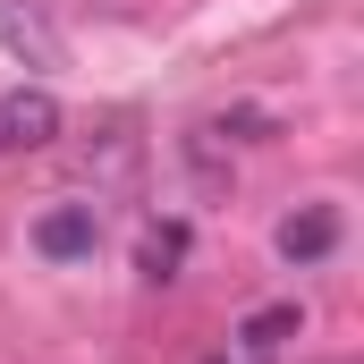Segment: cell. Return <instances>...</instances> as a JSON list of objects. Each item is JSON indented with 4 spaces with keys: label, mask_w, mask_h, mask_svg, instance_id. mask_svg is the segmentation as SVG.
<instances>
[{
    "label": "cell",
    "mask_w": 364,
    "mask_h": 364,
    "mask_svg": "<svg viewBox=\"0 0 364 364\" xmlns=\"http://www.w3.org/2000/svg\"><path fill=\"white\" fill-rule=\"evenodd\" d=\"M51 136H60V102L51 93H34V85L0 93V153H43Z\"/></svg>",
    "instance_id": "cell-1"
},
{
    "label": "cell",
    "mask_w": 364,
    "mask_h": 364,
    "mask_svg": "<svg viewBox=\"0 0 364 364\" xmlns=\"http://www.w3.org/2000/svg\"><path fill=\"white\" fill-rule=\"evenodd\" d=\"M296 331H305V305H263V314H246V322H237L246 356H279V348H288Z\"/></svg>",
    "instance_id": "cell-4"
},
{
    "label": "cell",
    "mask_w": 364,
    "mask_h": 364,
    "mask_svg": "<svg viewBox=\"0 0 364 364\" xmlns=\"http://www.w3.org/2000/svg\"><path fill=\"white\" fill-rule=\"evenodd\" d=\"M34 246H43L51 263H85L93 246H102V220H93V203H51V212L34 220Z\"/></svg>",
    "instance_id": "cell-2"
},
{
    "label": "cell",
    "mask_w": 364,
    "mask_h": 364,
    "mask_svg": "<svg viewBox=\"0 0 364 364\" xmlns=\"http://www.w3.org/2000/svg\"><path fill=\"white\" fill-rule=\"evenodd\" d=\"M178 263H186V220H153V229H144L136 272L153 279V288H170V279H178Z\"/></svg>",
    "instance_id": "cell-5"
},
{
    "label": "cell",
    "mask_w": 364,
    "mask_h": 364,
    "mask_svg": "<svg viewBox=\"0 0 364 364\" xmlns=\"http://www.w3.org/2000/svg\"><path fill=\"white\" fill-rule=\"evenodd\" d=\"M331 246H339V212H331V203H305V212H288V220H279V263H296V272H305V263H322Z\"/></svg>",
    "instance_id": "cell-3"
}]
</instances>
